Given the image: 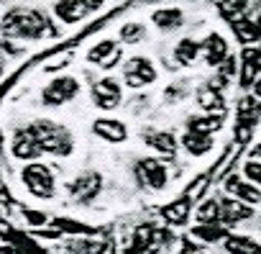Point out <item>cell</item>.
<instances>
[{
    "label": "cell",
    "instance_id": "obj_1",
    "mask_svg": "<svg viewBox=\"0 0 261 254\" xmlns=\"http://www.w3.org/2000/svg\"><path fill=\"white\" fill-rule=\"evenodd\" d=\"M6 36L11 39H26V41H39L46 36H54V26L49 24V18L41 11H31V8H13L6 13L3 24H0Z\"/></svg>",
    "mask_w": 261,
    "mask_h": 254
},
{
    "label": "cell",
    "instance_id": "obj_2",
    "mask_svg": "<svg viewBox=\"0 0 261 254\" xmlns=\"http://www.w3.org/2000/svg\"><path fill=\"white\" fill-rule=\"evenodd\" d=\"M29 134L34 136V142L39 144L41 152L54 154V157H67L74 149V139L72 134L64 129L62 123L54 121H34L29 126Z\"/></svg>",
    "mask_w": 261,
    "mask_h": 254
},
{
    "label": "cell",
    "instance_id": "obj_3",
    "mask_svg": "<svg viewBox=\"0 0 261 254\" xmlns=\"http://www.w3.org/2000/svg\"><path fill=\"white\" fill-rule=\"evenodd\" d=\"M21 180L26 185V190L39 198V200H51L57 195V180H54V172L41 165V162H29L23 170H21Z\"/></svg>",
    "mask_w": 261,
    "mask_h": 254
},
{
    "label": "cell",
    "instance_id": "obj_4",
    "mask_svg": "<svg viewBox=\"0 0 261 254\" xmlns=\"http://www.w3.org/2000/svg\"><path fill=\"white\" fill-rule=\"evenodd\" d=\"M77 93H80V82H77V77L64 75V77L51 80V82L41 90V103L49 105V108H59V105L74 100Z\"/></svg>",
    "mask_w": 261,
    "mask_h": 254
},
{
    "label": "cell",
    "instance_id": "obj_5",
    "mask_svg": "<svg viewBox=\"0 0 261 254\" xmlns=\"http://www.w3.org/2000/svg\"><path fill=\"white\" fill-rule=\"evenodd\" d=\"M156 64L149 57H130L123 64V80L128 87H146L156 80Z\"/></svg>",
    "mask_w": 261,
    "mask_h": 254
},
{
    "label": "cell",
    "instance_id": "obj_6",
    "mask_svg": "<svg viewBox=\"0 0 261 254\" xmlns=\"http://www.w3.org/2000/svg\"><path fill=\"white\" fill-rule=\"evenodd\" d=\"M90 95H92V103H95L100 110H113V108H118L120 100H123V87H120V82H118L115 77H102V80H97V82L92 85Z\"/></svg>",
    "mask_w": 261,
    "mask_h": 254
},
{
    "label": "cell",
    "instance_id": "obj_7",
    "mask_svg": "<svg viewBox=\"0 0 261 254\" xmlns=\"http://www.w3.org/2000/svg\"><path fill=\"white\" fill-rule=\"evenodd\" d=\"M136 175H139V182L146 185V188H151V190H164V188H167V180H169L167 167H164L156 157H144V159H139Z\"/></svg>",
    "mask_w": 261,
    "mask_h": 254
},
{
    "label": "cell",
    "instance_id": "obj_8",
    "mask_svg": "<svg viewBox=\"0 0 261 254\" xmlns=\"http://www.w3.org/2000/svg\"><path fill=\"white\" fill-rule=\"evenodd\" d=\"M120 54L123 52H120V47L113 39H102V41H97L87 52V62L95 64V67H100V70H113L120 62Z\"/></svg>",
    "mask_w": 261,
    "mask_h": 254
},
{
    "label": "cell",
    "instance_id": "obj_9",
    "mask_svg": "<svg viewBox=\"0 0 261 254\" xmlns=\"http://www.w3.org/2000/svg\"><path fill=\"white\" fill-rule=\"evenodd\" d=\"M92 134L108 144H123L128 139V129L125 123L118 121V118H97L92 123Z\"/></svg>",
    "mask_w": 261,
    "mask_h": 254
},
{
    "label": "cell",
    "instance_id": "obj_10",
    "mask_svg": "<svg viewBox=\"0 0 261 254\" xmlns=\"http://www.w3.org/2000/svg\"><path fill=\"white\" fill-rule=\"evenodd\" d=\"M225 193L233 195L236 200L246 203V205L261 203V190H258L253 182H248V180H243V177H238V175H230V177L225 180Z\"/></svg>",
    "mask_w": 261,
    "mask_h": 254
},
{
    "label": "cell",
    "instance_id": "obj_11",
    "mask_svg": "<svg viewBox=\"0 0 261 254\" xmlns=\"http://www.w3.org/2000/svg\"><path fill=\"white\" fill-rule=\"evenodd\" d=\"M51 11H54V18H57L59 24H64V26L80 24V21L90 13V11L85 8L82 0H57V3L51 6Z\"/></svg>",
    "mask_w": 261,
    "mask_h": 254
},
{
    "label": "cell",
    "instance_id": "obj_12",
    "mask_svg": "<svg viewBox=\"0 0 261 254\" xmlns=\"http://www.w3.org/2000/svg\"><path fill=\"white\" fill-rule=\"evenodd\" d=\"M100 185H102V180H100L97 172H85V175H80V177L69 185V193H72V198L87 203V200H92V198L100 193Z\"/></svg>",
    "mask_w": 261,
    "mask_h": 254
},
{
    "label": "cell",
    "instance_id": "obj_13",
    "mask_svg": "<svg viewBox=\"0 0 261 254\" xmlns=\"http://www.w3.org/2000/svg\"><path fill=\"white\" fill-rule=\"evenodd\" d=\"M251 216H253L251 205H246V203H241V200H236V198H223V200H220V223H223V226L241 223V221H246V218H251Z\"/></svg>",
    "mask_w": 261,
    "mask_h": 254
},
{
    "label": "cell",
    "instance_id": "obj_14",
    "mask_svg": "<svg viewBox=\"0 0 261 254\" xmlns=\"http://www.w3.org/2000/svg\"><path fill=\"white\" fill-rule=\"evenodd\" d=\"M11 152H13L16 159H23V162H36V157L41 154V149H39V144L34 142V136L29 134V129H23V131H18V134L13 136Z\"/></svg>",
    "mask_w": 261,
    "mask_h": 254
},
{
    "label": "cell",
    "instance_id": "obj_15",
    "mask_svg": "<svg viewBox=\"0 0 261 254\" xmlns=\"http://www.w3.org/2000/svg\"><path fill=\"white\" fill-rule=\"evenodd\" d=\"M182 21H185V13H182L179 8H174V6H169V8H156V11L151 13V24H154L159 31H177V29L182 26Z\"/></svg>",
    "mask_w": 261,
    "mask_h": 254
},
{
    "label": "cell",
    "instance_id": "obj_16",
    "mask_svg": "<svg viewBox=\"0 0 261 254\" xmlns=\"http://www.w3.org/2000/svg\"><path fill=\"white\" fill-rule=\"evenodd\" d=\"M200 52L205 54V62H207L210 67H218V64L228 57V44H225V39H223V36L210 34V36L205 39V44L200 47Z\"/></svg>",
    "mask_w": 261,
    "mask_h": 254
},
{
    "label": "cell",
    "instance_id": "obj_17",
    "mask_svg": "<svg viewBox=\"0 0 261 254\" xmlns=\"http://www.w3.org/2000/svg\"><path fill=\"white\" fill-rule=\"evenodd\" d=\"M223 246L228 254H261V244L253 241L251 236H238V234H228L223 239Z\"/></svg>",
    "mask_w": 261,
    "mask_h": 254
},
{
    "label": "cell",
    "instance_id": "obj_18",
    "mask_svg": "<svg viewBox=\"0 0 261 254\" xmlns=\"http://www.w3.org/2000/svg\"><path fill=\"white\" fill-rule=\"evenodd\" d=\"M182 147L192 154V157H202L213 149V136L207 134H195V131H187L182 136Z\"/></svg>",
    "mask_w": 261,
    "mask_h": 254
},
{
    "label": "cell",
    "instance_id": "obj_19",
    "mask_svg": "<svg viewBox=\"0 0 261 254\" xmlns=\"http://www.w3.org/2000/svg\"><path fill=\"white\" fill-rule=\"evenodd\" d=\"M146 144L151 149H156L159 154H167V157L177 152V139L169 131H151V134H146Z\"/></svg>",
    "mask_w": 261,
    "mask_h": 254
},
{
    "label": "cell",
    "instance_id": "obj_20",
    "mask_svg": "<svg viewBox=\"0 0 261 254\" xmlns=\"http://www.w3.org/2000/svg\"><path fill=\"white\" fill-rule=\"evenodd\" d=\"M190 131H195V134H213V131H218L220 126H223V116L220 113H210V116H197V118H190Z\"/></svg>",
    "mask_w": 261,
    "mask_h": 254
},
{
    "label": "cell",
    "instance_id": "obj_21",
    "mask_svg": "<svg viewBox=\"0 0 261 254\" xmlns=\"http://www.w3.org/2000/svg\"><path fill=\"white\" fill-rule=\"evenodd\" d=\"M197 54H200V44L192 41V39H182V41H177V47H174V57H177V62H179L182 67H190V64L197 59Z\"/></svg>",
    "mask_w": 261,
    "mask_h": 254
},
{
    "label": "cell",
    "instance_id": "obj_22",
    "mask_svg": "<svg viewBox=\"0 0 261 254\" xmlns=\"http://www.w3.org/2000/svg\"><path fill=\"white\" fill-rule=\"evenodd\" d=\"M197 239H202V241H220V239H225L228 236V228L223 226V223H200L195 231H192Z\"/></svg>",
    "mask_w": 261,
    "mask_h": 254
},
{
    "label": "cell",
    "instance_id": "obj_23",
    "mask_svg": "<svg viewBox=\"0 0 261 254\" xmlns=\"http://www.w3.org/2000/svg\"><path fill=\"white\" fill-rule=\"evenodd\" d=\"M197 221L200 223H220V200L210 198L197 208Z\"/></svg>",
    "mask_w": 261,
    "mask_h": 254
},
{
    "label": "cell",
    "instance_id": "obj_24",
    "mask_svg": "<svg viewBox=\"0 0 261 254\" xmlns=\"http://www.w3.org/2000/svg\"><path fill=\"white\" fill-rule=\"evenodd\" d=\"M146 39V26L144 24H123V29H120V41L123 44H139V41H144Z\"/></svg>",
    "mask_w": 261,
    "mask_h": 254
},
{
    "label": "cell",
    "instance_id": "obj_25",
    "mask_svg": "<svg viewBox=\"0 0 261 254\" xmlns=\"http://www.w3.org/2000/svg\"><path fill=\"white\" fill-rule=\"evenodd\" d=\"M243 177L253 182L256 188H261V159H248L243 165Z\"/></svg>",
    "mask_w": 261,
    "mask_h": 254
},
{
    "label": "cell",
    "instance_id": "obj_26",
    "mask_svg": "<svg viewBox=\"0 0 261 254\" xmlns=\"http://www.w3.org/2000/svg\"><path fill=\"white\" fill-rule=\"evenodd\" d=\"M187 200H182V203H172L167 211H164V216L169 218V221H174V223H182L185 218H187Z\"/></svg>",
    "mask_w": 261,
    "mask_h": 254
},
{
    "label": "cell",
    "instance_id": "obj_27",
    "mask_svg": "<svg viewBox=\"0 0 261 254\" xmlns=\"http://www.w3.org/2000/svg\"><path fill=\"white\" fill-rule=\"evenodd\" d=\"M220 95L218 93H213V90H205L202 95H200V105L205 108V110H218L220 108Z\"/></svg>",
    "mask_w": 261,
    "mask_h": 254
},
{
    "label": "cell",
    "instance_id": "obj_28",
    "mask_svg": "<svg viewBox=\"0 0 261 254\" xmlns=\"http://www.w3.org/2000/svg\"><path fill=\"white\" fill-rule=\"evenodd\" d=\"M85 3V8L92 13V11H97V8H102V0H82Z\"/></svg>",
    "mask_w": 261,
    "mask_h": 254
},
{
    "label": "cell",
    "instance_id": "obj_29",
    "mask_svg": "<svg viewBox=\"0 0 261 254\" xmlns=\"http://www.w3.org/2000/svg\"><path fill=\"white\" fill-rule=\"evenodd\" d=\"M253 95H256V100L261 98V75H258V77L253 80Z\"/></svg>",
    "mask_w": 261,
    "mask_h": 254
},
{
    "label": "cell",
    "instance_id": "obj_30",
    "mask_svg": "<svg viewBox=\"0 0 261 254\" xmlns=\"http://www.w3.org/2000/svg\"><path fill=\"white\" fill-rule=\"evenodd\" d=\"M253 157H256V159H261V144H258V147L253 149Z\"/></svg>",
    "mask_w": 261,
    "mask_h": 254
},
{
    "label": "cell",
    "instance_id": "obj_31",
    "mask_svg": "<svg viewBox=\"0 0 261 254\" xmlns=\"http://www.w3.org/2000/svg\"><path fill=\"white\" fill-rule=\"evenodd\" d=\"M3 70H6V64H3V59H0V75H3Z\"/></svg>",
    "mask_w": 261,
    "mask_h": 254
}]
</instances>
